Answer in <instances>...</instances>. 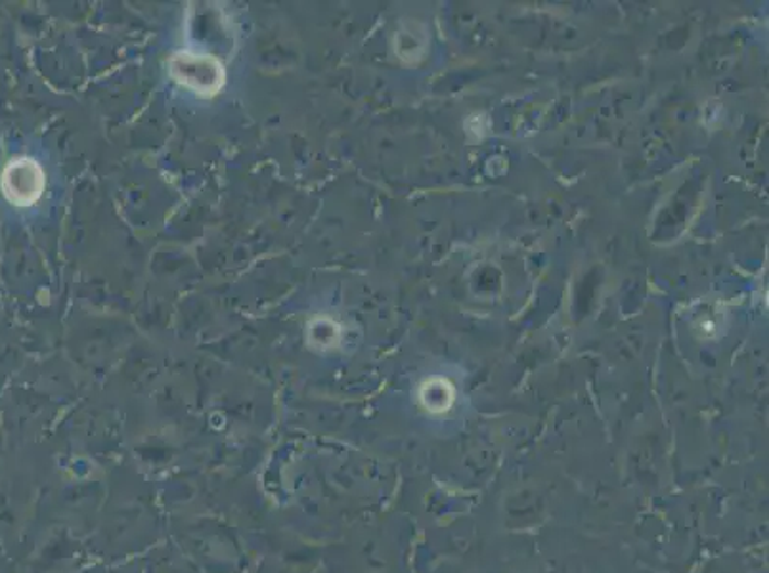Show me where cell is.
I'll return each instance as SVG.
<instances>
[{"label":"cell","mask_w":769,"mask_h":573,"mask_svg":"<svg viewBox=\"0 0 769 573\" xmlns=\"http://www.w3.org/2000/svg\"><path fill=\"white\" fill-rule=\"evenodd\" d=\"M171 73L181 85L205 96L219 93L224 83V70L211 56L176 54L171 60Z\"/></svg>","instance_id":"cell-1"},{"label":"cell","mask_w":769,"mask_h":573,"mask_svg":"<svg viewBox=\"0 0 769 573\" xmlns=\"http://www.w3.org/2000/svg\"><path fill=\"white\" fill-rule=\"evenodd\" d=\"M4 192L10 197V202L16 205H32L39 199L45 190V174L37 163L29 159H22L10 164L4 172Z\"/></svg>","instance_id":"cell-2"}]
</instances>
